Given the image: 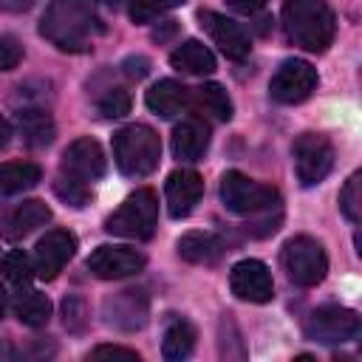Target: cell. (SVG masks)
I'll return each instance as SVG.
<instances>
[{
	"mask_svg": "<svg viewBox=\"0 0 362 362\" xmlns=\"http://www.w3.org/2000/svg\"><path fill=\"white\" fill-rule=\"evenodd\" d=\"M23 59V45L14 37H0V71H11L17 68Z\"/></svg>",
	"mask_w": 362,
	"mask_h": 362,
	"instance_id": "cell-33",
	"label": "cell"
},
{
	"mask_svg": "<svg viewBox=\"0 0 362 362\" xmlns=\"http://www.w3.org/2000/svg\"><path fill=\"white\" fill-rule=\"evenodd\" d=\"M339 209L351 223L362 221V173H354L339 189Z\"/></svg>",
	"mask_w": 362,
	"mask_h": 362,
	"instance_id": "cell-28",
	"label": "cell"
},
{
	"mask_svg": "<svg viewBox=\"0 0 362 362\" xmlns=\"http://www.w3.org/2000/svg\"><path fill=\"white\" fill-rule=\"evenodd\" d=\"M14 314L23 325H31V328H40L51 320V300L37 291V288H23L17 297H14Z\"/></svg>",
	"mask_w": 362,
	"mask_h": 362,
	"instance_id": "cell-25",
	"label": "cell"
},
{
	"mask_svg": "<svg viewBox=\"0 0 362 362\" xmlns=\"http://www.w3.org/2000/svg\"><path fill=\"white\" fill-rule=\"evenodd\" d=\"M170 65L181 74H192V76H204V74H212L215 71V57L212 51L198 42V40H187L181 42L173 54H170Z\"/></svg>",
	"mask_w": 362,
	"mask_h": 362,
	"instance_id": "cell-20",
	"label": "cell"
},
{
	"mask_svg": "<svg viewBox=\"0 0 362 362\" xmlns=\"http://www.w3.org/2000/svg\"><path fill=\"white\" fill-rule=\"evenodd\" d=\"M54 189H57V195H59L62 201H68L71 206H85V204H88V187L79 184V181H74V178H68V175H59L57 184H54Z\"/></svg>",
	"mask_w": 362,
	"mask_h": 362,
	"instance_id": "cell-32",
	"label": "cell"
},
{
	"mask_svg": "<svg viewBox=\"0 0 362 362\" xmlns=\"http://www.w3.org/2000/svg\"><path fill=\"white\" fill-rule=\"evenodd\" d=\"M0 274H3L6 280L17 283V286H25V283L34 277V260H31L25 252L11 249V252L0 260Z\"/></svg>",
	"mask_w": 362,
	"mask_h": 362,
	"instance_id": "cell-27",
	"label": "cell"
},
{
	"mask_svg": "<svg viewBox=\"0 0 362 362\" xmlns=\"http://www.w3.org/2000/svg\"><path fill=\"white\" fill-rule=\"evenodd\" d=\"M175 31H178V23H175V20H167L161 31H158V28L153 31V40H158V42H161V40H167V37H170V34H175Z\"/></svg>",
	"mask_w": 362,
	"mask_h": 362,
	"instance_id": "cell-38",
	"label": "cell"
},
{
	"mask_svg": "<svg viewBox=\"0 0 362 362\" xmlns=\"http://www.w3.org/2000/svg\"><path fill=\"white\" fill-rule=\"evenodd\" d=\"M201 195H204V178L195 170H175L167 175L164 198H167V212L173 218H187L201 201Z\"/></svg>",
	"mask_w": 362,
	"mask_h": 362,
	"instance_id": "cell-14",
	"label": "cell"
},
{
	"mask_svg": "<svg viewBox=\"0 0 362 362\" xmlns=\"http://www.w3.org/2000/svg\"><path fill=\"white\" fill-rule=\"evenodd\" d=\"M181 3L184 0H130V20L133 23H150Z\"/></svg>",
	"mask_w": 362,
	"mask_h": 362,
	"instance_id": "cell-30",
	"label": "cell"
},
{
	"mask_svg": "<svg viewBox=\"0 0 362 362\" xmlns=\"http://www.w3.org/2000/svg\"><path fill=\"white\" fill-rule=\"evenodd\" d=\"M88 269L99 280H122V277L139 274L144 269V255L130 246L102 243L88 255Z\"/></svg>",
	"mask_w": 362,
	"mask_h": 362,
	"instance_id": "cell-12",
	"label": "cell"
},
{
	"mask_svg": "<svg viewBox=\"0 0 362 362\" xmlns=\"http://www.w3.org/2000/svg\"><path fill=\"white\" fill-rule=\"evenodd\" d=\"M102 3H107V6H119V0H102Z\"/></svg>",
	"mask_w": 362,
	"mask_h": 362,
	"instance_id": "cell-42",
	"label": "cell"
},
{
	"mask_svg": "<svg viewBox=\"0 0 362 362\" xmlns=\"http://www.w3.org/2000/svg\"><path fill=\"white\" fill-rule=\"evenodd\" d=\"M28 6H31V0H0V8H8V11H20Z\"/></svg>",
	"mask_w": 362,
	"mask_h": 362,
	"instance_id": "cell-40",
	"label": "cell"
},
{
	"mask_svg": "<svg viewBox=\"0 0 362 362\" xmlns=\"http://www.w3.org/2000/svg\"><path fill=\"white\" fill-rule=\"evenodd\" d=\"M51 221V209H48V204L45 201H37V198H31V201H23L11 215H8V235L11 238H23V235H28V232H34V229H40V226H45Z\"/></svg>",
	"mask_w": 362,
	"mask_h": 362,
	"instance_id": "cell-23",
	"label": "cell"
},
{
	"mask_svg": "<svg viewBox=\"0 0 362 362\" xmlns=\"http://www.w3.org/2000/svg\"><path fill=\"white\" fill-rule=\"evenodd\" d=\"M223 255V240L212 232H187L178 238V257L195 266H212Z\"/></svg>",
	"mask_w": 362,
	"mask_h": 362,
	"instance_id": "cell-19",
	"label": "cell"
},
{
	"mask_svg": "<svg viewBox=\"0 0 362 362\" xmlns=\"http://www.w3.org/2000/svg\"><path fill=\"white\" fill-rule=\"evenodd\" d=\"M122 68H124V74H127L130 79H141V76H147V71H150V59L141 57V54H136V57H127V59L122 62Z\"/></svg>",
	"mask_w": 362,
	"mask_h": 362,
	"instance_id": "cell-35",
	"label": "cell"
},
{
	"mask_svg": "<svg viewBox=\"0 0 362 362\" xmlns=\"http://www.w3.org/2000/svg\"><path fill=\"white\" fill-rule=\"evenodd\" d=\"M283 25L294 45L322 54L337 31L334 11L325 0H286L283 3Z\"/></svg>",
	"mask_w": 362,
	"mask_h": 362,
	"instance_id": "cell-2",
	"label": "cell"
},
{
	"mask_svg": "<svg viewBox=\"0 0 362 362\" xmlns=\"http://www.w3.org/2000/svg\"><path fill=\"white\" fill-rule=\"evenodd\" d=\"M20 136L28 147H45L54 141V119L40 107H25L17 113Z\"/></svg>",
	"mask_w": 362,
	"mask_h": 362,
	"instance_id": "cell-22",
	"label": "cell"
},
{
	"mask_svg": "<svg viewBox=\"0 0 362 362\" xmlns=\"http://www.w3.org/2000/svg\"><path fill=\"white\" fill-rule=\"evenodd\" d=\"M201 25L209 31V37L215 40V45L229 57V59H246L249 57V37L246 31L226 14L218 11H201Z\"/></svg>",
	"mask_w": 362,
	"mask_h": 362,
	"instance_id": "cell-16",
	"label": "cell"
},
{
	"mask_svg": "<svg viewBox=\"0 0 362 362\" xmlns=\"http://www.w3.org/2000/svg\"><path fill=\"white\" fill-rule=\"evenodd\" d=\"M62 322L71 334H82L88 328V305L79 294H68L62 300Z\"/></svg>",
	"mask_w": 362,
	"mask_h": 362,
	"instance_id": "cell-29",
	"label": "cell"
},
{
	"mask_svg": "<svg viewBox=\"0 0 362 362\" xmlns=\"http://www.w3.org/2000/svg\"><path fill=\"white\" fill-rule=\"evenodd\" d=\"M8 141H11V124H8V122L0 116V150H3Z\"/></svg>",
	"mask_w": 362,
	"mask_h": 362,
	"instance_id": "cell-39",
	"label": "cell"
},
{
	"mask_svg": "<svg viewBox=\"0 0 362 362\" xmlns=\"http://www.w3.org/2000/svg\"><path fill=\"white\" fill-rule=\"evenodd\" d=\"M40 31L62 51H88L93 34L102 31V23L85 0H54L42 14Z\"/></svg>",
	"mask_w": 362,
	"mask_h": 362,
	"instance_id": "cell-1",
	"label": "cell"
},
{
	"mask_svg": "<svg viewBox=\"0 0 362 362\" xmlns=\"http://www.w3.org/2000/svg\"><path fill=\"white\" fill-rule=\"evenodd\" d=\"M305 334L317 342H325V345L348 342L359 334V317H356V311L342 308V305H322L311 314Z\"/></svg>",
	"mask_w": 362,
	"mask_h": 362,
	"instance_id": "cell-10",
	"label": "cell"
},
{
	"mask_svg": "<svg viewBox=\"0 0 362 362\" xmlns=\"http://www.w3.org/2000/svg\"><path fill=\"white\" fill-rule=\"evenodd\" d=\"M280 260H283V269H286L288 280L297 283V286H303V288H311V286L322 283L325 274H328L325 249L311 235H294V238H288L283 243Z\"/></svg>",
	"mask_w": 362,
	"mask_h": 362,
	"instance_id": "cell-6",
	"label": "cell"
},
{
	"mask_svg": "<svg viewBox=\"0 0 362 362\" xmlns=\"http://www.w3.org/2000/svg\"><path fill=\"white\" fill-rule=\"evenodd\" d=\"M291 156H294V170H297V178H300L303 187L320 184L334 167V147L320 133L297 136L294 147H291Z\"/></svg>",
	"mask_w": 362,
	"mask_h": 362,
	"instance_id": "cell-7",
	"label": "cell"
},
{
	"mask_svg": "<svg viewBox=\"0 0 362 362\" xmlns=\"http://www.w3.org/2000/svg\"><path fill=\"white\" fill-rule=\"evenodd\" d=\"M105 167H107V158H105V150L96 139L85 136V139H76L65 147L62 153V175L79 181V184H93L96 178L105 175Z\"/></svg>",
	"mask_w": 362,
	"mask_h": 362,
	"instance_id": "cell-9",
	"label": "cell"
},
{
	"mask_svg": "<svg viewBox=\"0 0 362 362\" xmlns=\"http://www.w3.org/2000/svg\"><path fill=\"white\" fill-rule=\"evenodd\" d=\"M192 105L201 116H209L215 122H229L232 119V99L218 82H204L201 88L192 90Z\"/></svg>",
	"mask_w": 362,
	"mask_h": 362,
	"instance_id": "cell-21",
	"label": "cell"
},
{
	"mask_svg": "<svg viewBox=\"0 0 362 362\" xmlns=\"http://www.w3.org/2000/svg\"><path fill=\"white\" fill-rule=\"evenodd\" d=\"M221 201H223V206L229 212L252 218V215L277 209L280 206V192L274 187L257 184L255 178H249V175H243L238 170H229L221 178Z\"/></svg>",
	"mask_w": 362,
	"mask_h": 362,
	"instance_id": "cell-5",
	"label": "cell"
},
{
	"mask_svg": "<svg viewBox=\"0 0 362 362\" xmlns=\"http://www.w3.org/2000/svg\"><path fill=\"white\" fill-rule=\"evenodd\" d=\"M235 11H240V14H257L269 0H226Z\"/></svg>",
	"mask_w": 362,
	"mask_h": 362,
	"instance_id": "cell-37",
	"label": "cell"
},
{
	"mask_svg": "<svg viewBox=\"0 0 362 362\" xmlns=\"http://www.w3.org/2000/svg\"><path fill=\"white\" fill-rule=\"evenodd\" d=\"M158 221V195L150 187L136 189L124 198V204L105 221V232L130 238V240H147Z\"/></svg>",
	"mask_w": 362,
	"mask_h": 362,
	"instance_id": "cell-4",
	"label": "cell"
},
{
	"mask_svg": "<svg viewBox=\"0 0 362 362\" xmlns=\"http://www.w3.org/2000/svg\"><path fill=\"white\" fill-rule=\"evenodd\" d=\"M40 178H42V170L31 161H6V164H0V192H6V195L31 189V187L40 184Z\"/></svg>",
	"mask_w": 362,
	"mask_h": 362,
	"instance_id": "cell-26",
	"label": "cell"
},
{
	"mask_svg": "<svg viewBox=\"0 0 362 362\" xmlns=\"http://www.w3.org/2000/svg\"><path fill=\"white\" fill-rule=\"evenodd\" d=\"M88 359H122V362H139V354L130 351V348H122V345H96Z\"/></svg>",
	"mask_w": 362,
	"mask_h": 362,
	"instance_id": "cell-34",
	"label": "cell"
},
{
	"mask_svg": "<svg viewBox=\"0 0 362 362\" xmlns=\"http://www.w3.org/2000/svg\"><path fill=\"white\" fill-rule=\"evenodd\" d=\"M113 161L124 175H150L161 161V139L147 124H127L113 133Z\"/></svg>",
	"mask_w": 362,
	"mask_h": 362,
	"instance_id": "cell-3",
	"label": "cell"
},
{
	"mask_svg": "<svg viewBox=\"0 0 362 362\" xmlns=\"http://www.w3.org/2000/svg\"><path fill=\"white\" fill-rule=\"evenodd\" d=\"M209 147V124L204 119H184L173 130V153L181 161H198Z\"/></svg>",
	"mask_w": 362,
	"mask_h": 362,
	"instance_id": "cell-17",
	"label": "cell"
},
{
	"mask_svg": "<svg viewBox=\"0 0 362 362\" xmlns=\"http://www.w3.org/2000/svg\"><path fill=\"white\" fill-rule=\"evenodd\" d=\"M105 322L122 331H136L147 322V294L141 288H127L105 300Z\"/></svg>",
	"mask_w": 362,
	"mask_h": 362,
	"instance_id": "cell-15",
	"label": "cell"
},
{
	"mask_svg": "<svg viewBox=\"0 0 362 362\" xmlns=\"http://www.w3.org/2000/svg\"><path fill=\"white\" fill-rule=\"evenodd\" d=\"M76 252V238L68 229H51L45 232L34 246V274L42 280H54L65 263Z\"/></svg>",
	"mask_w": 362,
	"mask_h": 362,
	"instance_id": "cell-13",
	"label": "cell"
},
{
	"mask_svg": "<svg viewBox=\"0 0 362 362\" xmlns=\"http://www.w3.org/2000/svg\"><path fill=\"white\" fill-rule=\"evenodd\" d=\"M99 113L107 116V119H122L130 113V93L124 88H110L102 99H99Z\"/></svg>",
	"mask_w": 362,
	"mask_h": 362,
	"instance_id": "cell-31",
	"label": "cell"
},
{
	"mask_svg": "<svg viewBox=\"0 0 362 362\" xmlns=\"http://www.w3.org/2000/svg\"><path fill=\"white\" fill-rule=\"evenodd\" d=\"M314 88H317V68L305 59H286L269 82V93L280 105H297L308 99Z\"/></svg>",
	"mask_w": 362,
	"mask_h": 362,
	"instance_id": "cell-8",
	"label": "cell"
},
{
	"mask_svg": "<svg viewBox=\"0 0 362 362\" xmlns=\"http://www.w3.org/2000/svg\"><path fill=\"white\" fill-rule=\"evenodd\" d=\"M280 221H283V215L277 212L274 218L272 215H266L263 221H257V223H252V226H246V232H252L255 238H266V235H272V232H277V226H280Z\"/></svg>",
	"mask_w": 362,
	"mask_h": 362,
	"instance_id": "cell-36",
	"label": "cell"
},
{
	"mask_svg": "<svg viewBox=\"0 0 362 362\" xmlns=\"http://www.w3.org/2000/svg\"><path fill=\"white\" fill-rule=\"evenodd\" d=\"M3 314H6V291L0 286V320H3Z\"/></svg>",
	"mask_w": 362,
	"mask_h": 362,
	"instance_id": "cell-41",
	"label": "cell"
},
{
	"mask_svg": "<svg viewBox=\"0 0 362 362\" xmlns=\"http://www.w3.org/2000/svg\"><path fill=\"white\" fill-rule=\"evenodd\" d=\"M229 288L238 300H246V303H269L274 297V280H272V272L263 260H255V257H246V260H238L229 272Z\"/></svg>",
	"mask_w": 362,
	"mask_h": 362,
	"instance_id": "cell-11",
	"label": "cell"
},
{
	"mask_svg": "<svg viewBox=\"0 0 362 362\" xmlns=\"http://www.w3.org/2000/svg\"><path fill=\"white\" fill-rule=\"evenodd\" d=\"M144 102H147V107H150L156 116L173 119V116H178V113L189 105V90H187L181 82H175V79H158V82L147 90Z\"/></svg>",
	"mask_w": 362,
	"mask_h": 362,
	"instance_id": "cell-18",
	"label": "cell"
},
{
	"mask_svg": "<svg viewBox=\"0 0 362 362\" xmlns=\"http://www.w3.org/2000/svg\"><path fill=\"white\" fill-rule=\"evenodd\" d=\"M195 339H198V334H195L192 322H187V320L170 322L167 331H164V339H161V354H164V359H167V362H181V359H187V356L192 354V348H195Z\"/></svg>",
	"mask_w": 362,
	"mask_h": 362,
	"instance_id": "cell-24",
	"label": "cell"
}]
</instances>
